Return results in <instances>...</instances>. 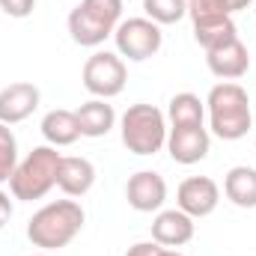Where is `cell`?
<instances>
[{"mask_svg":"<svg viewBox=\"0 0 256 256\" xmlns=\"http://www.w3.org/2000/svg\"><path fill=\"white\" fill-rule=\"evenodd\" d=\"M114 42H116L120 57L143 63V60H149L161 51L164 33L149 18H128V21H120V27L114 30Z\"/></svg>","mask_w":256,"mask_h":256,"instance_id":"obj_7","label":"cell"},{"mask_svg":"<svg viewBox=\"0 0 256 256\" xmlns=\"http://www.w3.org/2000/svg\"><path fill=\"white\" fill-rule=\"evenodd\" d=\"M167 120L155 104H131L122 120H120V134L122 146L134 155H155L167 146Z\"/></svg>","mask_w":256,"mask_h":256,"instance_id":"obj_5","label":"cell"},{"mask_svg":"<svg viewBox=\"0 0 256 256\" xmlns=\"http://www.w3.org/2000/svg\"><path fill=\"white\" fill-rule=\"evenodd\" d=\"M167 116H170L173 128H179V126H202V120H206V108H202L200 96H194V92H176V96L170 98Z\"/></svg>","mask_w":256,"mask_h":256,"instance_id":"obj_19","label":"cell"},{"mask_svg":"<svg viewBox=\"0 0 256 256\" xmlns=\"http://www.w3.org/2000/svg\"><path fill=\"white\" fill-rule=\"evenodd\" d=\"M218 202H220V188L208 176H191L176 191V208L191 214L194 220L196 218H208L218 208Z\"/></svg>","mask_w":256,"mask_h":256,"instance_id":"obj_8","label":"cell"},{"mask_svg":"<svg viewBox=\"0 0 256 256\" xmlns=\"http://www.w3.org/2000/svg\"><path fill=\"white\" fill-rule=\"evenodd\" d=\"M39 108V86L30 80H15L0 90V122L15 126L33 116Z\"/></svg>","mask_w":256,"mask_h":256,"instance_id":"obj_10","label":"cell"},{"mask_svg":"<svg viewBox=\"0 0 256 256\" xmlns=\"http://www.w3.org/2000/svg\"><path fill=\"white\" fill-rule=\"evenodd\" d=\"M122 21V0H80L68 12V33L80 48H98Z\"/></svg>","mask_w":256,"mask_h":256,"instance_id":"obj_3","label":"cell"},{"mask_svg":"<svg viewBox=\"0 0 256 256\" xmlns=\"http://www.w3.org/2000/svg\"><path fill=\"white\" fill-rule=\"evenodd\" d=\"M224 194L238 208H256V170L248 164L232 167L224 179Z\"/></svg>","mask_w":256,"mask_h":256,"instance_id":"obj_17","label":"cell"},{"mask_svg":"<svg viewBox=\"0 0 256 256\" xmlns=\"http://www.w3.org/2000/svg\"><path fill=\"white\" fill-rule=\"evenodd\" d=\"M0 9L9 18H27L36 9V0H0Z\"/></svg>","mask_w":256,"mask_h":256,"instance_id":"obj_23","label":"cell"},{"mask_svg":"<svg viewBox=\"0 0 256 256\" xmlns=\"http://www.w3.org/2000/svg\"><path fill=\"white\" fill-rule=\"evenodd\" d=\"M9 218H12V200L6 191H0V230L9 224Z\"/></svg>","mask_w":256,"mask_h":256,"instance_id":"obj_25","label":"cell"},{"mask_svg":"<svg viewBox=\"0 0 256 256\" xmlns=\"http://www.w3.org/2000/svg\"><path fill=\"white\" fill-rule=\"evenodd\" d=\"M224 6H226V12L232 15V12H242V9H248V6H250V0H224Z\"/></svg>","mask_w":256,"mask_h":256,"instance_id":"obj_26","label":"cell"},{"mask_svg":"<svg viewBox=\"0 0 256 256\" xmlns=\"http://www.w3.org/2000/svg\"><path fill=\"white\" fill-rule=\"evenodd\" d=\"M96 185V167L92 161L80 158V155H63L60 167H57V188L66 196H84Z\"/></svg>","mask_w":256,"mask_h":256,"instance_id":"obj_14","label":"cell"},{"mask_svg":"<svg viewBox=\"0 0 256 256\" xmlns=\"http://www.w3.org/2000/svg\"><path fill=\"white\" fill-rule=\"evenodd\" d=\"M194 218L182 208L158 212V218L152 220V242H158L161 248H182L194 238Z\"/></svg>","mask_w":256,"mask_h":256,"instance_id":"obj_13","label":"cell"},{"mask_svg":"<svg viewBox=\"0 0 256 256\" xmlns=\"http://www.w3.org/2000/svg\"><path fill=\"white\" fill-rule=\"evenodd\" d=\"M33 256H48V254H33Z\"/></svg>","mask_w":256,"mask_h":256,"instance_id":"obj_28","label":"cell"},{"mask_svg":"<svg viewBox=\"0 0 256 256\" xmlns=\"http://www.w3.org/2000/svg\"><path fill=\"white\" fill-rule=\"evenodd\" d=\"M206 63H208V72L220 80H238L248 74L250 68V51L242 39H232L220 48H212L206 51Z\"/></svg>","mask_w":256,"mask_h":256,"instance_id":"obj_12","label":"cell"},{"mask_svg":"<svg viewBox=\"0 0 256 256\" xmlns=\"http://www.w3.org/2000/svg\"><path fill=\"white\" fill-rule=\"evenodd\" d=\"M206 104H208V126H212L214 137H220V140H242L250 131L254 114H250L248 90L242 84L224 80V84L212 86Z\"/></svg>","mask_w":256,"mask_h":256,"instance_id":"obj_2","label":"cell"},{"mask_svg":"<svg viewBox=\"0 0 256 256\" xmlns=\"http://www.w3.org/2000/svg\"><path fill=\"white\" fill-rule=\"evenodd\" d=\"M188 15L191 21H208V18H224L230 12L224 0H188Z\"/></svg>","mask_w":256,"mask_h":256,"instance_id":"obj_22","label":"cell"},{"mask_svg":"<svg viewBox=\"0 0 256 256\" xmlns=\"http://www.w3.org/2000/svg\"><path fill=\"white\" fill-rule=\"evenodd\" d=\"M143 12L158 27L161 24H176L188 15V0H143Z\"/></svg>","mask_w":256,"mask_h":256,"instance_id":"obj_20","label":"cell"},{"mask_svg":"<svg viewBox=\"0 0 256 256\" xmlns=\"http://www.w3.org/2000/svg\"><path fill=\"white\" fill-rule=\"evenodd\" d=\"M126 200L134 212H158L167 200V182L155 170H140L128 179Z\"/></svg>","mask_w":256,"mask_h":256,"instance_id":"obj_11","label":"cell"},{"mask_svg":"<svg viewBox=\"0 0 256 256\" xmlns=\"http://www.w3.org/2000/svg\"><path fill=\"white\" fill-rule=\"evenodd\" d=\"M164 254H167V248H161L158 242H137V244L128 248L126 256H164Z\"/></svg>","mask_w":256,"mask_h":256,"instance_id":"obj_24","label":"cell"},{"mask_svg":"<svg viewBox=\"0 0 256 256\" xmlns=\"http://www.w3.org/2000/svg\"><path fill=\"white\" fill-rule=\"evenodd\" d=\"M194 39L212 51V48H220L232 39H238L236 33V24H232V15H224V18H208V21H194Z\"/></svg>","mask_w":256,"mask_h":256,"instance_id":"obj_18","label":"cell"},{"mask_svg":"<svg viewBox=\"0 0 256 256\" xmlns=\"http://www.w3.org/2000/svg\"><path fill=\"white\" fill-rule=\"evenodd\" d=\"M60 152L57 146H36L24 161H18L12 179H9V188L15 200H24V202H33V200H42L45 194L57 185V167H60Z\"/></svg>","mask_w":256,"mask_h":256,"instance_id":"obj_4","label":"cell"},{"mask_svg":"<svg viewBox=\"0 0 256 256\" xmlns=\"http://www.w3.org/2000/svg\"><path fill=\"white\" fill-rule=\"evenodd\" d=\"M84 86L92 98H114L126 90L128 80V68L122 63L120 54H110V51H96L86 63H84Z\"/></svg>","mask_w":256,"mask_h":256,"instance_id":"obj_6","label":"cell"},{"mask_svg":"<svg viewBox=\"0 0 256 256\" xmlns=\"http://www.w3.org/2000/svg\"><path fill=\"white\" fill-rule=\"evenodd\" d=\"M42 134H45L48 146H72L80 137V126H78L74 110H66V108L48 110L42 116Z\"/></svg>","mask_w":256,"mask_h":256,"instance_id":"obj_16","label":"cell"},{"mask_svg":"<svg viewBox=\"0 0 256 256\" xmlns=\"http://www.w3.org/2000/svg\"><path fill=\"white\" fill-rule=\"evenodd\" d=\"M208 146H212V137H208V128L202 126H179L167 131V152L176 164L191 167L202 161L208 155Z\"/></svg>","mask_w":256,"mask_h":256,"instance_id":"obj_9","label":"cell"},{"mask_svg":"<svg viewBox=\"0 0 256 256\" xmlns=\"http://www.w3.org/2000/svg\"><path fill=\"white\" fill-rule=\"evenodd\" d=\"M15 167H18V140L12 134V128L0 122V185L12 179Z\"/></svg>","mask_w":256,"mask_h":256,"instance_id":"obj_21","label":"cell"},{"mask_svg":"<svg viewBox=\"0 0 256 256\" xmlns=\"http://www.w3.org/2000/svg\"><path fill=\"white\" fill-rule=\"evenodd\" d=\"M84 208L74 200H54L48 206H42L30 224H27V238L33 242V248L42 250H60L66 244H72L78 238V232L84 230Z\"/></svg>","mask_w":256,"mask_h":256,"instance_id":"obj_1","label":"cell"},{"mask_svg":"<svg viewBox=\"0 0 256 256\" xmlns=\"http://www.w3.org/2000/svg\"><path fill=\"white\" fill-rule=\"evenodd\" d=\"M74 116H78V126H80V137H104L110 128L116 126V110L104 98L84 102L74 110Z\"/></svg>","mask_w":256,"mask_h":256,"instance_id":"obj_15","label":"cell"},{"mask_svg":"<svg viewBox=\"0 0 256 256\" xmlns=\"http://www.w3.org/2000/svg\"><path fill=\"white\" fill-rule=\"evenodd\" d=\"M164 256H185V254H179V250H170V248H167V254Z\"/></svg>","mask_w":256,"mask_h":256,"instance_id":"obj_27","label":"cell"}]
</instances>
